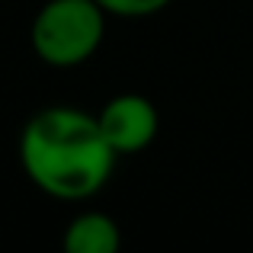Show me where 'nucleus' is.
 Returning <instances> with one entry per match:
<instances>
[{
    "instance_id": "nucleus-1",
    "label": "nucleus",
    "mask_w": 253,
    "mask_h": 253,
    "mask_svg": "<svg viewBox=\"0 0 253 253\" xmlns=\"http://www.w3.org/2000/svg\"><path fill=\"white\" fill-rule=\"evenodd\" d=\"M99 119L77 106H45L19 131V164L39 192L61 202L93 199L116 170Z\"/></svg>"
},
{
    "instance_id": "nucleus-2",
    "label": "nucleus",
    "mask_w": 253,
    "mask_h": 253,
    "mask_svg": "<svg viewBox=\"0 0 253 253\" xmlns=\"http://www.w3.org/2000/svg\"><path fill=\"white\" fill-rule=\"evenodd\" d=\"M106 16L96 0H45L32 16L29 45L48 68H77L99 51Z\"/></svg>"
},
{
    "instance_id": "nucleus-3",
    "label": "nucleus",
    "mask_w": 253,
    "mask_h": 253,
    "mask_svg": "<svg viewBox=\"0 0 253 253\" xmlns=\"http://www.w3.org/2000/svg\"><path fill=\"white\" fill-rule=\"evenodd\" d=\"M96 119H99V128H103L109 148L119 157L148 151L154 144L157 131H161V112L141 93H119V96H112L96 112Z\"/></svg>"
},
{
    "instance_id": "nucleus-4",
    "label": "nucleus",
    "mask_w": 253,
    "mask_h": 253,
    "mask_svg": "<svg viewBox=\"0 0 253 253\" xmlns=\"http://www.w3.org/2000/svg\"><path fill=\"white\" fill-rule=\"evenodd\" d=\"M122 231L116 218L99 209H84L68 221L61 234V253H119Z\"/></svg>"
},
{
    "instance_id": "nucleus-5",
    "label": "nucleus",
    "mask_w": 253,
    "mask_h": 253,
    "mask_svg": "<svg viewBox=\"0 0 253 253\" xmlns=\"http://www.w3.org/2000/svg\"><path fill=\"white\" fill-rule=\"evenodd\" d=\"M109 16L119 19H144V16H154L161 13L164 6H170L173 0H96Z\"/></svg>"
}]
</instances>
